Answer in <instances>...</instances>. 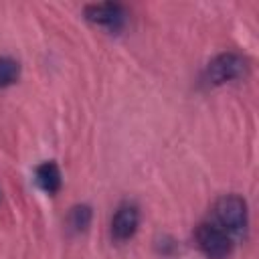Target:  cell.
<instances>
[{
	"label": "cell",
	"mask_w": 259,
	"mask_h": 259,
	"mask_svg": "<svg viewBox=\"0 0 259 259\" xmlns=\"http://www.w3.org/2000/svg\"><path fill=\"white\" fill-rule=\"evenodd\" d=\"M140 227V210L132 202H123L111 219V237L117 243L130 241Z\"/></svg>",
	"instance_id": "obj_5"
},
{
	"label": "cell",
	"mask_w": 259,
	"mask_h": 259,
	"mask_svg": "<svg viewBox=\"0 0 259 259\" xmlns=\"http://www.w3.org/2000/svg\"><path fill=\"white\" fill-rule=\"evenodd\" d=\"M196 243L208 259H225L233 249V237L214 223H200L196 227Z\"/></svg>",
	"instance_id": "obj_3"
},
{
	"label": "cell",
	"mask_w": 259,
	"mask_h": 259,
	"mask_svg": "<svg viewBox=\"0 0 259 259\" xmlns=\"http://www.w3.org/2000/svg\"><path fill=\"white\" fill-rule=\"evenodd\" d=\"M212 214L214 225H219L231 237H241L247 229V202L239 194L221 196L212 206Z\"/></svg>",
	"instance_id": "obj_1"
},
{
	"label": "cell",
	"mask_w": 259,
	"mask_h": 259,
	"mask_svg": "<svg viewBox=\"0 0 259 259\" xmlns=\"http://www.w3.org/2000/svg\"><path fill=\"white\" fill-rule=\"evenodd\" d=\"M91 223V208L87 204H77L69 210V217H67V225L73 233H81L89 227Z\"/></svg>",
	"instance_id": "obj_7"
},
{
	"label": "cell",
	"mask_w": 259,
	"mask_h": 259,
	"mask_svg": "<svg viewBox=\"0 0 259 259\" xmlns=\"http://www.w3.org/2000/svg\"><path fill=\"white\" fill-rule=\"evenodd\" d=\"M85 18L97 26L107 28V30H119V28H123V24L127 20V10L117 2L87 4L85 6Z\"/></svg>",
	"instance_id": "obj_4"
},
{
	"label": "cell",
	"mask_w": 259,
	"mask_h": 259,
	"mask_svg": "<svg viewBox=\"0 0 259 259\" xmlns=\"http://www.w3.org/2000/svg\"><path fill=\"white\" fill-rule=\"evenodd\" d=\"M20 75V65L10 57H0V89L16 83Z\"/></svg>",
	"instance_id": "obj_8"
},
{
	"label": "cell",
	"mask_w": 259,
	"mask_h": 259,
	"mask_svg": "<svg viewBox=\"0 0 259 259\" xmlns=\"http://www.w3.org/2000/svg\"><path fill=\"white\" fill-rule=\"evenodd\" d=\"M34 180L38 184L40 190H45L47 194H55L59 192L61 184H63V178H61V170L55 162H42L36 166L34 170Z\"/></svg>",
	"instance_id": "obj_6"
},
{
	"label": "cell",
	"mask_w": 259,
	"mask_h": 259,
	"mask_svg": "<svg viewBox=\"0 0 259 259\" xmlns=\"http://www.w3.org/2000/svg\"><path fill=\"white\" fill-rule=\"evenodd\" d=\"M249 73V61L241 53H221L206 65L204 77L210 85H225L231 81H239Z\"/></svg>",
	"instance_id": "obj_2"
}]
</instances>
